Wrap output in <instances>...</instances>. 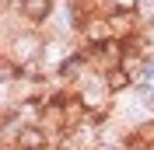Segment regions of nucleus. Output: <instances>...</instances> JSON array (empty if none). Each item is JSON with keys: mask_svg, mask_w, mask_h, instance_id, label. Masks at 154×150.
Segmentation results:
<instances>
[{"mask_svg": "<svg viewBox=\"0 0 154 150\" xmlns=\"http://www.w3.org/2000/svg\"><path fill=\"white\" fill-rule=\"evenodd\" d=\"M56 4L60 0H18V14H21V21L28 25V28H42L53 14H56Z\"/></svg>", "mask_w": 154, "mask_h": 150, "instance_id": "2", "label": "nucleus"}, {"mask_svg": "<svg viewBox=\"0 0 154 150\" xmlns=\"http://www.w3.org/2000/svg\"><path fill=\"white\" fill-rule=\"evenodd\" d=\"M133 74H126L123 66H116V70H109L105 74V87H109V94H112V98H119V94H130L133 91Z\"/></svg>", "mask_w": 154, "mask_h": 150, "instance_id": "3", "label": "nucleus"}, {"mask_svg": "<svg viewBox=\"0 0 154 150\" xmlns=\"http://www.w3.org/2000/svg\"><path fill=\"white\" fill-rule=\"evenodd\" d=\"M42 49H46V35H42V28H28V25H25V28L4 35V59L18 63L21 70L38 66Z\"/></svg>", "mask_w": 154, "mask_h": 150, "instance_id": "1", "label": "nucleus"}]
</instances>
